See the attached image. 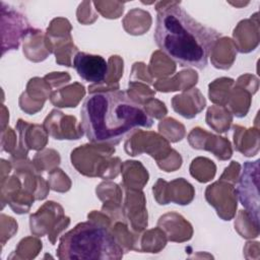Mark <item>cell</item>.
<instances>
[{"instance_id": "obj_1", "label": "cell", "mask_w": 260, "mask_h": 260, "mask_svg": "<svg viewBox=\"0 0 260 260\" xmlns=\"http://www.w3.org/2000/svg\"><path fill=\"white\" fill-rule=\"evenodd\" d=\"M220 36L217 30L194 19L178 2L157 8L154 41L165 54L182 67L204 69Z\"/></svg>"}, {"instance_id": "obj_2", "label": "cell", "mask_w": 260, "mask_h": 260, "mask_svg": "<svg viewBox=\"0 0 260 260\" xmlns=\"http://www.w3.org/2000/svg\"><path fill=\"white\" fill-rule=\"evenodd\" d=\"M81 126L92 143L116 145L139 127L150 128L152 118L123 90L99 91L85 98Z\"/></svg>"}, {"instance_id": "obj_3", "label": "cell", "mask_w": 260, "mask_h": 260, "mask_svg": "<svg viewBox=\"0 0 260 260\" xmlns=\"http://www.w3.org/2000/svg\"><path fill=\"white\" fill-rule=\"evenodd\" d=\"M60 259H120L122 248L108 229L93 221H83L62 236L58 247Z\"/></svg>"}, {"instance_id": "obj_4", "label": "cell", "mask_w": 260, "mask_h": 260, "mask_svg": "<svg viewBox=\"0 0 260 260\" xmlns=\"http://www.w3.org/2000/svg\"><path fill=\"white\" fill-rule=\"evenodd\" d=\"M258 160L253 164L247 161L240 178L238 193L240 201L247 209L256 226L259 221V193H258Z\"/></svg>"}, {"instance_id": "obj_5", "label": "cell", "mask_w": 260, "mask_h": 260, "mask_svg": "<svg viewBox=\"0 0 260 260\" xmlns=\"http://www.w3.org/2000/svg\"><path fill=\"white\" fill-rule=\"evenodd\" d=\"M73 67L85 81L101 83L105 80L109 66L106 59L100 55L78 52L73 58Z\"/></svg>"}]
</instances>
